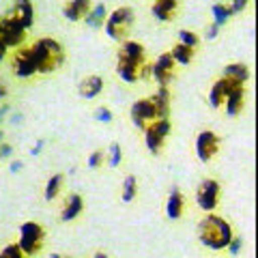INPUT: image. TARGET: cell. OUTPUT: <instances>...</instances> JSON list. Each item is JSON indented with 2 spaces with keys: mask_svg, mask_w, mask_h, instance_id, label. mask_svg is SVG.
I'll list each match as a JSON object with an SVG mask.
<instances>
[{
  "mask_svg": "<svg viewBox=\"0 0 258 258\" xmlns=\"http://www.w3.org/2000/svg\"><path fill=\"white\" fill-rule=\"evenodd\" d=\"M220 196H222V185L215 179H203L196 187V203L205 213H213L220 207Z\"/></svg>",
  "mask_w": 258,
  "mask_h": 258,
  "instance_id": "obj_6",
  "label": "cell"
},
{
  "mask_svg": "<svg viewBox=\"0 0 258 258\" xmlns=\"http://www.w3.org/2000/svg\"><path fill=\"white\" fill-rule=\"evenodd\" d=\"M7 112H9V106H0V120L5 118V114H7Z\"/></svg>",
  "mask_w": 258,
  "mask_h": 258,
  "instance_id": "obj_42",
  "label": "cell"
},
{
  "mask_svg": "<svg viewBox=\"0 0 258 258\" xmlns=\"http://www.w3.org/2000/svg\"><path fill=\"white\" fill-rule=\"evenodd\" d=\"M211 11H213V18H215L213 24H217V26H224V24L230 20V13H228V9H226V5L217 3V5H213Z\"/></svg>",
  "mask_w": 258,
  "mask_h": 258,
  "instance_id": "obj_30",
  "label": "cell"
},
{
  "mask_svg": "<svg viewBox=\"0 0 258 258\" xmlns=\"http://www.w3.org/2000/svg\"><path fill=\"white\" fill-rule=\"evenodd\" d=\"M93 258H108V254H106V252H95Z\"/></svg>",
  "mask_w": 258,
  "mask_h": 258,
  "instance_id": "obj_43",
  "label": "cell"
},
{
  "mask_svg": "<svg viewBox=\"0 0 258 258\" xmlns=\"http://www.w3.org/2000/svg\"><path fill=\"white\" fill-rule=\"evenodd\" d=\"M7 95H9V93H7V86H5L3 82H0V101H3V99H5V97H7Z\"/></svg>",
  "mask_w": 258,
  "mask_h": 258,
  "instance_id": "obj_40",
  "label": "cell"
},
{
  "mask_svg": "<svg viewBox=\"0 0 258 258\" xmlns=\"http://www.w3.org/2000/svg\"><path fill=\"white\" fill-rule=\"evenodd\" d=\"M116 58V74L123 82L134 84L138 80H147L151 76V62L147 58V50L142 47V43L125 39Z\"/></svg>",
  "mask_w": 258,
  "mask_h": 258,
  "instance_id": "obj_1",
  "label": "cell"
},
{
  "mask_svg": "<svg viewBox=\"0 0 258 258\" xmlns=\"http://www.w3.org/2000/svg\"><path fill=\"white\" fill-rule=\"evenodd\" d=\"M11 71L15 78L20 80H26V78H32L37 74V67H35V58H32V52H30V45H20L15 47L13 54H11Z\"/></svg>",
  "mask_w": 258,
  "mask_h": 258,
  "instance_id": "obj_8",
  "label": "cell"
},
{
  "mask_svg": "<svg viewBox=\"0 0 258 258\" xmlns=\"http://www.w3.org/2000/svg\"><path fill=\"white\" fill-rule=\"evenodd\" d=\"M20 168H22V161H13V164H11V172H18Z\"/></svg>",
  "mask_w": 258,
  "mask_h": 258,
  "instance_id": "obj_41",
  "label": "cell"
},
{
  "mask_svg": "<svg viewBox=\"0 0 258 258\" xmlns=\"http://www.w3.org/2000/svg\"><path fill=\"white\" fill-rule=\"evenodd\" d=\"M11 15L28 30L32 24H35V7H32V0H13Z\"/></svg>",
  "mask_w": 258,
  "mask_h": 258,
  "instance_id": "obj_13",
  "label": "cell"
},
{
  "mask_svg": "<svg viewBox=\"0 0 258 258\" xmlns=\"http://www.w3.org/2000/svg\"><path fill=\"white\" fill-rule=\"evenodd\" d=\"M43 241H45V228L41 224L26 222V224L20 226V241H18V245H20V249L28 258L35 256L39 249H41Z\"/></svg>",
  "mask_w": 258,
  "mask_h": 258,
  "instance_id": "obj_5",
  "label": "cell"
},
{
  "mask_svg": "<svg viewBox=\"0 0 258 258\" xmlns=\"http://www.w3.org/2000/svg\"><path fill=\"white\" fill-rule=\"evenodd\" d=\"M95 118L97 120H101V123H112V112L108 110V108H97L95 110Z\"/></svg>",
  "mask_w": 258,
  "mask_h": 258,
  "instance_id": "obj_34",
  "label": "cell"
},
{
  "mask_svg": "<svg viewBox=\"0 0 258 258\" xmlns=\"http://www.w3.org/2000/svg\"><path fill=\"white\" fill-rule=\"evenodd\" d=\"M84 211V198L80 194H69L60 211V222H74Z\"/></svg>",
  "mask_w": 258,
  "mask_h": 258,
  "instance_id": "obj_15",
  "label": "cell"
},
{
  "mask_svg": "<svg viewBox=\"0 0 258 258\" xmlns=\"http://www.w3.org/2000/svg\"><path fill=\"white\" fill-rule=\"evenodd\" d=\"M220 136L213 134V132H209V129H203V132H198L196 136V142H194V151H196V157L200 161H211L217 153H220Z\"/></svg>",
  "mask_w": 258,
  "mask_h": 258,
  "instance_id": "obj_9",
  "label": "cell"
},
{
  "mask_svg": "<svg viewBox=\"0 0 258 258\" xmlns=\"http://www.w3.org/2000/svg\"><path fill=\"white\" fill-rule=\"evenodd\" d=\"M247 3H249V0H232V3L226 7V9H228V13H230V18H232V15H237V13L243 11L245 7H247Z\"/></svg>",
  "mask_w": 258,
  "mask_h": 258,
  "instance_id": "obj_32",
  "label": "cell"
},
{
  "mask_svg": "<svg viewBox=\"0 0 258 258\" xmlns=\"http://www.w3.org/2000/svg\"><path fill=\"white\" fill-rule=\"evenodd\" d=\"M241 245H243V243H241V239H239V237H232L230 243H228L230 254H239V252H241Z\"/></svg>",
  "mask_w": 258,
  "mask_h": 258,
  "instance_id": "obj_35",
  "label": "cell"
},
{
  "mask_svg": "<svg viewBox=\"0 0 258 258\" xmlns=\"http://www.w3.org/2000/svg\"><path fill=\"white\" fill-rule=\"evenodd\" d=\"M224 78H230V80H235V82H239V84H245L249 80V69H247V64H243V62H230V64H226L224 67Z\"/></svg>",
  "mask_w": 258,
  "mask_h": 258,
  "instance_id": "obj_22",
  "label": "cell"
},
{
  "mask_svg": "<svg viewBox=\"0 0 258 258\" xmlns=\"http://www.w3.org/2000/svg\"><path fill=\"white\" fill-rule=\"evenodd\" d=\"M179 43L191 47V50H196V47L200 45V37L196 35V32H191V30H181L179 32Z\"/></svg>",
  "mask_w": 258,
  "mask_h": 258,
  "instance_id": "obj_28",
  "label": "cell"
},
{
  "mask_svg": "<svg viewBox=\"0 0 258 258\" xmlns=\"http://www.w3.org/2000/svg\"><path fill=\"white\" fill-rule=\"evenodd\" d=\"M0 142H3V132H0Z\"/></svg>",
  "mask_w": 258,
  "mask_h": 258,
  "instance_id": "obj_44",
  "label": "cell"
},
{
  "mask_svg": "<svg viewBox=\"0 0 258 258\" xmlns=\"http://www.w3.org/2000/svg\"><path fill=\"white\" fill-rule=\"evenodd\" d=\"M93 9L91 0H67L62 7V15L69 22H80L86 18V13Z\"/></svg>",
  "mask_w": 258,
  "mask_h": 258,
  "instance_id": "obj_16",
  "label": "cell"
},
{
  "mask_svg": "<svg viewBox=\"0 0 258 258\" xmlns=\"http://www.w3.org/2000/svg\"><path fill=\"white\" fill-rule=\"evenodd\" d=\"M144 144H147V149L153 153V155H159L166 147V138H161L155 129H153L151 125H147L144 127Z\"/></svg>",
  "mask_w": 258,
  "mask_h": 258,
  "instance_id": "obj_21",
  "label": "cell"
},
{
  "mask_svg": "<svg viewBox=\"0 0 258 258\" xmlns=\"http://www.w3.org/2000/svg\"><path fill=\"white\" fill-rule=\"evenodd\" d=\"M106 18H108V9L103 3H99V5H95V9L86 13L84 22H86V26H91V28H99V26H103Z\"/></svg>",
  "mask_w": 258,
  "mask_h": 258,
  "instance_id": "obj_23",
  "label": "cell"
},
{
  "mask_svg": "<svg viewBox=\"0 0 258 258\" xmlns=\"http://www.w3.org/2000/svg\"><path fill=\"white\" fill-rule=\"evenodd\" d=\"M174 67H176V62L172 60L170 52L159 54L157 60L151 62V78L155 80L159 86H168L170 84V80L174 78Z\"/></svg>",
  "mask_w": 258,
  "mask_h": 258,
  "instance_id": "obj_10",
  "label": "cell"
},
{
  "mask_svg": "<svg viewBox=\"0 0 258 258\" xmlns=\"http://www.w3.org/2000/svg\"><path fill=\"white\" fill-rule=\"evenodd\" d=\"M30 52L35 58V67L37 74H54L56 69L64 62V47L60 41H56L52 37H43L37 39L35 43H30Z\"/></svg>",
  "mask_w": 258,
  "mask_h": 258,
  "instance_id": "obj_3",
  "label": "cell"
},
{
  "mask_svg": "<svg viewBox=\"0 0 258 258\" xmlns=\"http://www.w3.org/2000/svg\"><path fill=\"white\" fill-rule=\"evenodd\" d=\"M136 24V13L132 7H118L112 13H108L106 22H103V28H106V35L114 41H125L129 37Z\"/></svg>",
  "mask_w": 258,
  "mask_h": 258,
  "instance_id": "obj_4",
  "label": "cell"
},
{
  "mask_svg": "<svg viewBox=\"0 0 258 258\" xmlns=\"http://www.w3.org/2000/svg\"><path fill=\"white\" fill-rule=\"evenodd\" d=\"M237 86H243V84H239L235 82V80H230V78H220L217 82L211 86V91H209V103H211V108H220L224 106V99H226V95H228L232 88H237Z\"/></svg>",
  "mask_w": 258,
  "mask_h": 258,
  "instance_id": "obj_12",
  "label": "cell"
},
{
  "mask_svg": "<svg viewBox=\"0 0 258 258\" xmlns=\"http://www.w3.org/2000/svg\"><path fill=\"white\" fill-rule=\"evenodd\" d=\"M62 181H64V176H62V174H52V176H50V181L45 183V189H43V196H45L47 203H52V200L60 194V189H62Z\"/></svg>",
  "mask_w": 258,
  "mask_h": 258,
  "instance_id": "obj_24",
  "label": "cell"
},
{
  "mask_svg": "<svg viewBox=\"0 0 258 258\" xmlns=\"http://www.w3.org/2000/svg\"><path fill=\"white\" fill-rule=\"evenodd\" d=\"M13 153V147L11 144H0V159H7Z\"/></svg>",
  "mask_w": 258,
  "mask_h": 258,
  "instance_id": "obj_37",
  "label": "cell"
},
{
  "mask_svg": "<svg viewBox=\"0 0 258 258\" xmlns=\"http://www.w3.org/2000/svg\"><path fill=\"white\" fill-rule=\"evenodd\" d=\"M120 161H123V151H120V144H110V149H108V161L106 164L112 166V168H118L120 166Z\"/></svg>",
  "mask_w": 258,
  "mask_h": 258,
  "instance_id": "obj_27",
  "label": "cell"
},
{
  "mask_svg": "<svg viewBox=\"0 0 258 258\" xmlns=\"http://www.w3.org/2000/svg\"><path fill=\"white\" fill-rule=\"evenodd\" d=\"M217 35H220V26H217V24H209L207 30H205V37L207 39H215Z\"/></svg>",
  "mask_w": 258,
  "mask_h": 258,
  "instance_id": "obj_36",
  "label": "cell"
},
{
  "mask_svg": "<svg viewBox=\"0 0 258 258\" xmlns=\"http://www.w3.org/2000/svg\"><path fill=\"white\" fill-rule=\"evenodd\" d=\"M0 258H28V256L22 252L18 243H9L7 247H3V252H0Z\"/></svg>",
  "mask_w": 258,
  "mask_h": 258,
  "instance_id": "obj_31",
  "label": "cell"
},
{
  "mask_svg": "<svg viewBox=\"0 0 258 258\" xmlns=\"http://www.w3.org/2000/svg\"><path fill=\"white\" fill-rule=\"evenodd\" d=\"M129 116H132V123L138 129H142V132H144V127H147L149 123H153V120L157 118L151 99H138L132 106V110H129Z\"/></svg>",
  "mask_w": 258,
  "mask_h": 258,
  "instance_id": "obj_11",
  "label": "cell"
},
{
  "mask_svg": "<svg viewBox=\"0 0 258 258\" xmlns=\"http://www.w3.org/2000/svg\"><path fill=\"white\" fill-rule=\"evenodd\" d=\"M194 52H196V50H191V47L183 45V43H176V45L172 47L170 56H172V60H174L176 64H189V62L194 60Z\"/></svg>",
  "mask_w": 258,
  "mask_h": 258,
  "instance_id": "obj_25",
  "label": "cell"
},
{
  "mask_svg": "<svg viewBox=\"0 0 258 258\" xmlns=\"http://www.w3.org/2000/svg\"><path fill=\"white\" fill-rule=\"evenodd\" d=\"M243 103H245V88L243 86H237L226 95L224 99V106H226V112L228 116H239L241 110H243Z\"/></svg>",
  "mask_w": 258,
  "mask_h": 258,
  "instance_id": "obj_17",
  "label": "cell"
},
{
  "mask_svg": "<svg viewBox=\"0 0 258 258\" xmlns=\"http://www.w3.org/2000/svg\"><path fill=\"white\" fill-rule=\"evenodd\" d=\"M103 164V151H95L88 155V168H99Z\"/></svg>",
  "mask_w": 258,
  "mask_h": 258,
  "instance_id": "obj_33",
  "label": "cell"
},
{
  "mask_svg": "<svg viewBox=\"0 0 258 258\" xmlns=\"http://www.w3.org/2000/svg\"><path fill=\"white\" fill-rule=\"evenodd\" d=\"M153 108H155V116L157 118H168L170 114V93H168V86H159L157 93L149 97Z\"/></svg>",
  "mask_w": 258,
  "mask_h": 258,
  "instance_id": "obj_18",
  "label": "cell"
},
{
  "mask_svg": "<svg viewBox=\"0 0 258 258\" xmlns=\"http://www.w3.org/2000/svg\"><path fill=\"white\" fill-rule=\"evenodd\" d=\"M101 91H103V78L101 76H86L82 82H80V95H82L84 99H95Z\"/></svg>",
  "mask_w": 258,
  "mask_h": 258,
  "instance_id": "obj_20",
  "label": "cell"
},
{
  "mask_svg": "<svg viewBox=\"0 0 258 258\" xmlns=\"http://www.w3.org/2000/svg\"><path fill=\"white\" fill-rule=\"evenodd\" d=\"M43 149V140H39L37 144H35V149H32V155H39V151Z\"/></svg>",
  "mask_w": 258,
  "mask_h": 258,
  "instance_id": "obj_39",
  "label": "cell"
},
{
  "mask_svg": "<svg viewBox=\"0 0 258 258\" xmlns=\"http://www.w3.org/2000/svg\"><path fill=\"white\" fill-rule=\"evenodd\" d=\"M136 194H138V179L134 174H127L125 181H123V203H134L136 200Z\"/></svg>",
  "mask_w": 258,
  "mask_h": 258,
  "instance_id": "obj_26",
  "label": "cell"
},
{
  "mask_svg": "<svg viewBox=\"0 0 258 258\" xmlns=\"http://www.w3.org/2000/svg\"><path fill=\"white\" fill-rule=\"evenodd\" d=\"M232 237H235L232 226L222 215L209 213L198 222V241L209 249H215V252L226 249Z\"/></svg>",
  "mask_w": 258,
  "mask_h": 258,
  "instance_id": "obj_2",
  "label": "cell"
},
{
  "mask_svg": "<svg viewBox=\"0 0 258 258\" xmlns=\"http://www.w3.org/2000/svg\"><path fill=\"white\" fill-rule=\"evenodd\" d=\"M183 213H185V196L181 189L172 187L170 196L166 200V215L170 220H179V217H183Z\"/></svg>",
  "mask_w": 258,
  "mask_h": 258,
  "instance_id": "obj_19",
  "label": "cell"
},
{
  "mask_svg": "<svg viewBox=\"0 0 258 258\" xmlns=\"http://www.w3.org/2000/svg\"><path fill=\"white\" fill-rule=\"evenodd\" d=\"M153 129H155V132L161 136V138H168V136H170V132H172V125H170V120L168 118H155L153 120V123H149Z\"/></svg>",
  "mask_w": 258,
  "mask_h": 258,
  "instance_id": "obj_29",
  "label": "cell"
},
{
  "mask_svg": "<svg viewBox=\"0 0 258 258\" xmlns=\"http://www.w3.org/2000/svg\"><path fill=\"white\" fill-rule=\"evenodd\" d=\"M26 41V28L13 18V15H5L0 18V43L7 47H20Z\"/></svg>",
  "mask_w": 258,
  "mask_h": 258,
  "instance_id": "obj_7",
  "label": "cell"
},
{
  "mask_svg": "<svg viewBox=\"0 0 258 258\" xmlns=\"http://www.w3.org/2000/svg\"><path fill=\"white\" fill-rule=\"evenodd\" d=\"M179 7H181V0H155L151 11L159 22H172L179 15Z\"/></svg>",
  "mask_w": 258,
  "mask_h": 258,
  "instance_id": "obj_14",
  "label": "cell"
},
{
  "mask_svg": "<svg viewBox=\"0 0 258 258\" xmlns=\"http://www.w3.org/2000/svg\"><path fill=\"white\" fill-rule=\"evenodd\" d=\"M7 52H9V47H7V45H3V43H0V62H3V60H5V56H7Z\"/></svg>",
  "mask_w": 258,
  "mask_h": 258,
  "instance_id": "obj_38",
  "label": "cell"
}]
</instances>
